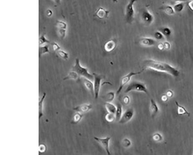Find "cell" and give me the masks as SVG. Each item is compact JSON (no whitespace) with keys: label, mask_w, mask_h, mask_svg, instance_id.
<instances>
[{"label":"cell","mask_w":193,"mask_h":155,"mask_svg":"<svg viewBox=\"0 0 193 155\" xmlns=\"http://www.w3.org/2000/svg\"><path fill=\"white\" fill-rule=\"evenodd\" d=\"M83 82L86 88L92 94V95H94V83L92 82L91 80L88 79L83 78Z\"/></svg>","instance_id":"16"},{"label":"cell","mask_w":193,"mask_h":155,"mask_svg":"<svg viewBox=\"0 0 193 155\" xmlns=\"http://www.w3.org/2000/svg\"><path fill=\"white\" fill-rule=\"evenodd\" d=\"M188 6L189 8L193 12V1H189L188 3Z\"/></svg>","instance_id":"42"},{"label":"cell","mask_w":193,"mask_h":155,"mask_svg":"<svg viewBox=\"0 0 193 155\" xmlns=\"http://www.w3.org/2000/svg\"><path fill=\"white\" fill-rule=\"evenodd\" d=\"M105 118L106 121L108 122H113L116 120L115 114L107 112V114H105Z\"/></svg>","instance_id":"29"},{"label":"cell","mask_w":193,"mask_h":155,"mask_svg":"<svg viewBox=\"0 0 193 155\" xmlns=\"http://www.w3.org/2000/svg\"><path fill=\"white\" fill-rule=\"evenodd\" d=\"M94 75V97L97 99L99 95L100 86H101V81L103 79V76L101 75L97 74L96 73L93 74Z\"/></svg>","instance_id":"7"},{"label":"cell","mask_w":193,"mask_h":155,"mask_svg":"<svg viewBox=\"0 0 193 155\" xmlns=\"http://www.w3.org/2000/svg\"><path fill=\"white\" fill-rule=\"evenodd\" d=\"M138 0H129L125 8V19L128 24H131L135 19V12L134 4Z\"/></svg>","instance_id":"4"},{"label":"cell","mask_w":193,"mask_h":155,"mask_svg":"<svg viewBox=\"0 0 193 155\" xmlns=\"http://www.w3.org/2000/svg\"><path fill=\"white\" fill-rule=\"evenodd\" d=\"M72 70L75 72L80 77L85 78L91 80H94L93 75L91 74L88 72V68L82 66L81 65L79 59L78 58L75 59V63Z\"/></svg>","instance_id":"2"},{"label":"cell","mask_w":193,"mask_h":155,"mask_svg":"<svg viewBox=\"0 0 193 155\" xmlns=\"http://www.w3.org/2000/svg\"><path fill=\"white\" fill-rule=\"evenodd\" d=\"M46 96V94L45 93H44L43 95L40 99L39 100V120L40 119L41 117L43 116V104L44 100H45V98Z\"/></svg>","instance_id":"21"},{"label":"cell","mask_w":193,"mask_h":155,"mask_svg":"<svg viewBox=\"0 0 193 155\" xmlns=\"http://www.w3.org/2000/svg\"><path fill=\"white\" fill-rule=\"evenodd\" d=\"M159 10L165 13L167 15L172 16L174 15L175 12L174 10L173 7L170 5H165L159 8Z\"/></svg>","instance_id":"17"},{"label":"cell","mask_w":193,"mask_h":155,"mask_svg":"<svg viewBox=\"0 0 193 155\" xmlns=\"http://www.w3.org/2000/svg\"><path fill=\"white\" fill-rule=\"evenodd\" d=\"M185 6V2H181L175 4L173 7L175 13H180L183 11Z\"/></svg>","instance_id":"19"},{"label":"cell","mask_w":193,"mask_h":155,"mask_svg":"<svg viewBox=\"0 0 193 155\" xmlns=\"http://www.w3.org/2000/svg\"><path fill=\"white\" fill-rule=\"evenodd\" d=\"M54 1V2L56 4L59 5L60 4V3H61V0H53Z\"/></svg>","instance_id":"45"},{"label":"cell","mask_w":193,"mask_h":155,"mask_svg":"<svg viewBox=\"0 0 193 155\" xmlns=\"http://www.w3.org/2000/svg\"><path fill=\"white\" fill-rule=\"evenodd\" d=\"M83 114L76 112V113L73 116L72 123L74 124L78 123L80 122L82 118H83Z\"/></svg>","instance_id":"23"},{"label":"cell","mask_w":193,"mask_h":155,"mask_svg":"<svg viewBox=\"0 0 193 155\" xmlns=\"http://www.w3.org/2000/svg\"><path fill=\"white\" fill-rule=\"evenodd\" d=\"M51 43L49 40L47 39L45 37V35L42 34L39 38V46H41L46 44Z\"/></svg>","instance_id":"26"},{"label":"cell","mask_w":193,"mask_h":155,"mask_svg":"<svg viewBox=\"0 0 193 155\" xmlns=\"http://www.w3.org/2000/svg\"><path fill=\"white\" fill-rule=\"evenodd\" d=\"M185 1H188L189 0H185Z\"/></svg>","instance_id":"47"},{"label":"cell","mask_w":193,"mask_h":155,"mask_svg":"<svg viewBox=\"0 0 193 155\" xmlns=\"http://www.w3.org/2000/svg\"><path fill=\"white\" fill-rule=\"evenodd\" d=\"M131 91H137L145 93L149 95V92L145 83L140 81H134L131 82L127 85L124 90L125 93L131 92Z\"/></svg>","instance_id":"3"},{"label":"cell","mask_w":193,"mask_h":155,"mask_svg":"<svg viewBox=\"0 0 193 155\" xmlns=\"http://www.w3.org/2000/svg\"><path fill=\"white\" fill-rule=\"evenodd\" d=\"M56 24L58 29H67V24L65 22L61 21H58Z\"/></svg>","instance_id":"31"},{"label":"cell","mask_w":193,"mask_h":155,"mask_svg":"<svg viewBox=\"0 0 193 155\" xmlns=\"http://www.w3.org/2000/svg\"><path fill=\"white\" fill-rule=\"evenodd\" d=\"M58 33L60 38L63 39L65 38L66 35V29H58Z\"/></svg>","instance_id":"34"},{"label":"cell","mask_w":193,"mask_h":155,"mask_svg":"<svg viewBox=\"0 0 193 155\" xmlns=\"http://www.w3.org/2000/svg\"><path fill=\"white\" fill-rule=\"evenodd\" d=\"M143 64V69H145L154 70L157 72L168 74L174 77H178L180 75V72L178 69L165 62L148 59L144 61Z\"/></svg>","instance_id":"1"},{"label":"cell","mask_w":193,"mask_h":155,"mask_svg":"<svg viewBox=\"0 0 193 155\" xmlns=\"http://www.w3.org/2000/svg\"><path fill=\"white\" fill-rule=\"evenodd\" d=\"M175 104L177 107V114L179 116L186 115L188 116H190V114L187 110L185 108V107L179 104L178 102L176 101Z\"/></svg>","instance_id":"15"},{"label":"cell","mask_w":193,"mask_h":155,"mask_svg":"<svg viewBox=\"0 0 193 155\" xmlns=\"http://www.w3.org/2000/svg\"><path fill=\"white\" fill-rule=\"evenodd\" d=\"M145 70V69H143L141 71H139L138 72H130L126 75L122 77V78H121L119 88H118L117 91V94H119L121 92L124 87L130 81L132 77L136 75L141 74L144 72Z\"/></svg>","instance_id":"5"},{"label":"cell","mask_w":193,"mask_h":155,"mask_svg":"<svg viewBox=\"0 0 193 155\" xmlns=\"http://www.w3.org/2000/svg\"><path fill=\"white\" fill-rule=\"evenodd\" d=\"M171 1H173V2H175V4L179 2H186V1H185V0H171Z\"/></svg>","instance_id":"44"},{"label":"cell","mask_w":193,"mask_h":155,"mask_svg":"<svg viewBox=\"0 0 193 155\" xmlns=\"http://www.w3.org/2000/svg\"><path fill=\"white\" fill-rule=\"evenodd\" d=\"M115 97V93L113 92H110L106 94L104 97V99L106 102H110L113 101Z\"/></svg>","instance_id":"27"},{"label":"cell","mask_w":193,"mask_h":155,"mask_svg":"<svg viewBox=\"0 0 193 155\" xmlns=\"http://www.w3.org/2000/svg\"><path fill=\"white\" fill-rule=\"evenodd\" d=\"M92 108L93 106L92 104H85L75 107L73 109L76 112L83 114L88 112L92 109Z\"/></svg>","instance_id":"12"},{"label":"cell","mask_w":193,"mask_h":155,"mask_svg":"<svg viewBox=\"0 0 193 155\" xmlns=\"http://www.w3.org/2000/svg\"><path fill=\"white\" fill-rule=\"evenodd\" d=\"M95 140L100 143V145L105 150V152L108 155H110V151H109V142L111 137H106L105 138H99L97 137H94Z\"/></svg>","instance_id":"8"},{"label":"cell","mask_w":193,"mask_h":155,"mask_svg":"<svg viewBox=\"0 0 193 155\" xmlns=\"http://www.w3.org/2000/svg\"><path fill=\"white\" fill-rule=\"evenodd\" d=\"M154 37L156 41H162L164 40L165 37L162 33L159 31L157 30L154 32Z\"/></svg>","instance_id":"30"},{"label":"cell","mask_w":193,"mask_h":155,"mask_svg":"<svg viewBox=\"0 0 193 155\" xmlns=\"http://www.w3.org/2000/svg\"><path fill=\"white\" fill-rule=\"evenodd\" d=\"M166 94L167 95V96H168V97L171 98L173 96V92L172 90H168V91L167 92Z\"/></svg>","instance_id":"40"},{"label":"cell","mask_w":193,"mask_h":155,"mask_svg":"<svg viewBox=\"0 0 193 155\" xmlns=\"http://www.w3.org/2000/svg\"><path fill=\"white\" fill-rule=\"evenodd\" d=\"M110 12L102 7H99L96 10L94 16L99 19H106L108 18Z\"/></svg>","instance_id":"13"},{"label":"cell","mask_w":193,"mask_h":155,"mask_svg":"<svg viewBox=\"0 0 193 155\" xmlns=\"http://www.w3.org/2000/svg\"><path fill=\"white\" fill-rule=\"evenodd\" d=\"M164 46V50H169L170 49L171 45L170 43L168 41H165L163 42Z\"/></svg>","instance_id":"36"},{"label":"cell","mask_w":193,"mask_h":155,"mask_svg":"<svg viewBox=\"0 0 193 155\" xmlns=\"http://www.w3.org/2000/svg\"><path fill=\"white\" fill-rule=\"evenodd\" d=\"M105 107L107 112L115 114L116 111V106L110 102H106L105 104Z\"/></svg>","instance_id":"20"},{"label":"cell","mask_w":193,"mask_h":155,"mask_svg":"<svg viewBox=\"0 0 193 155\" xmlns=\"http://www.w3.org/2000/svg\"><path fill=\"white\" fill-rule=\"evenodd\" d=\"M158 30L161 32L165 38H169L172 34V30L168 27H161Z\"/></svg>","instance_id":"18"},{"label":"cell","mask_w":193,"mask_h":155,"mask_svg":"<svg viewBox=\"0 0 193 155\" xmlns=\"http://www.w3.org/2000/svg\"><path fill=\"white\" fill-rule=\"evenodd\" d=\"M130 99L129 97L128 96H125L123 98V100L124 104L126 105H128L130 103Z\"/></svg>","instance_id":"37"},{"label":"cell","mask_w":193,"mask_h":155,"mask_svg":"<svg viewBox=\"0 0 193 155\" xmlns=\"http://www.w3.org/2000/svg\"><path fill=\"white\" fill-rule=\"evenodd\" d=\"M116 111L115 114L116 120L119 121L123 114V107L121 104L120 103H118L116 106Z\"/></svg>","instance_id":"22"},{"label":"cell","mask_w":193,"mask_h":155,"mask_svg":"<svg viewBox=\"0 0 193 155\" xmlns=\"http://www.w3.org/2000/svg\"><path fill=\"white\" fill-rule=\"evenodd\" d=\"M153 139L156 142H160L163 140V137L159 133H156L153 136Z\"/></svg>","instance_id":"32"},{"label":"cell","mask_w":193,"mask_h":155,"mask_svg":"<svg viewBox=\"0 0 193 155\" xmlns=\"http://www.w3.org/2000/svg\"><path fill=\"white\" fill-rule=\"evenodd\" d=\"M139 42L141 46L145 47L154 46L156 44V40L150 37H141L139 39Z\"/></svg>","instance_id":"10"},{"label":"cell","mask_w":193,"mask_h":155,"mask_svg":"<svg viewBox=\"0 0 193 155\" xmlns=\"http://www.w3.org/2000/svg\"><path fill=\"white\" fill-rule=\"evenodd\" d=\"M169 97L167 96L166 94H164L162 95L161 97V99L163 102H167L168 101V99H169Z\"/></svg>","instance_id":"39"},{"label":"cell","mask_w":193,"mask_h":155,"mask_svg":"<svg viewBox=\"0 0 193 155\" xmlns=\"http://www.w3.org/2000/svg\"><path fill=\"white\" fill-rule=\"evenodd\" d=\"M113 1L114 3H117V2H118V0H113Z\"/></svg>","instance_id":"46"},{"label":"cell","mask_w":193,"mask_h":155,"mask_svg":"<svg viewBox=\"0 0 193 155\" xmlns=\"http://www.w3.org/2000/svg\"><path fill=\"white\" fill-rule=\"evenodd\" d=\"M50 52L49 47L47 45L44 46H39V56L40 58L42 55Z\"/></svg>","instance_id":"25"},{"label":"cell","mask_w":193,"mask_h":155,"mask_svg":"<svg viewBox=\"0 0 193 155\" xmlns=\"http://www.w3.org/2000/svg\"><path fill=\"white\" fill-rule=\"evenodd\" d=\"M157 47L158 49L162 50H164V46L163 43L161 42L158 44Z\"/></svg>","instance_id":"41"},{"label":"cell","mask_w":193,"mask_h":155,"mask_svg":"<svg viewBox=\"0 0 193 155\" xmlns=\"http://www.w3.org/2000/svg\"><path fill=\"white\" fill-rule=\"evenodd\" d=\"M51 47L54 52H57L60 50L61 47L57 43L55 42L51 43Z\"/></svg>","instance_id":"33"},{"label":"cell","mask_w":193,"mask_h":155,"mask_svg":"<svg viewBox=\"0 0 193 155\" xmlns=\"http://www.w3.org/2000/svg\"><path fill=\"white\" fill-rule=\"evenodd\" d=\"M117 45V41L115 39H110L107 41L104 45V49L107 52H110L115 49Z\"/></svg>","instance_id":"11"},{"label":"cell","mask_w":193,"mask_h":155,"mask_svg":"<svg viewBox=\"0 0 193 155\" xmlns=\"http://www.w3.org/2000/svg\"><path fill=\"white\" fill-rule=\"evenodd\" d=\"M46 149V147L45 145L44 144H42L39 145V151L41 153H42V152H44L45 151Z\"/></svg>","instance_id":"38"},{"label":"cell","mask_w":193,"mask_h":155,"mask_svg":"<svg viewBox=\"0 0 193 155\" xmlns=\"http://www.w3.org/2000/svg\"><path fill=\"white\" fill-rule=\"evenodd\" d=\"M58 55L61 59L67 60L69 58V54L64 50H60L57 52Z\"/></svg>","instance_id":"28"},{"label":"cell","mask_w":193,"mask_h":155,"mask_svg":"<svg viewBox=\"0 0 193 155\" xmlns=\"http://www.w3.org/2000/svg\"><path fill=\"white\" fill-rule=\"evenodd\" d=\"M150 110L152 118L155 117L159 112V108L155 101L152 99L150 100Z\"/></svg>","instance_id":"14"},{"label":"cell","mask_w":193,"mask_h":155,"mask_svg":"<svg viewBox=\"0 0 193 155\" xmlns=\"http://www.w3.org/2000/svg\"><path fill=\"white\" fill-rule=\"evenodd\" d=\"M141 19L143 23L146 26L152 24L154 20V15L146 8L143 9L141 13Z\"/></svg>","instance_id":"6"},{"label":"cell","mask_w":193,"mask_h":155,"mask_svg":"<svg viewBox=\"0 0 193 155\" xmlns=\"http://www.w3.org/2000/svg\"><path fill=\"white\" fill-rule=\"evenodd\" d=\"M123 144L124 146L125 147H128L130 146L131 143V141L128 139H125L123 141Z\"/></svg>","instance_id":"35"},{"label":"cell","mask_w":193,"mask_h":155,"mask_svg":"<svg viewBox=\"0 0 193 155\" xmlns=\"http://www.w3.org/2000/svg\"><path fill=\"white\" fill-rule=\"evenodd\" d=\"M80 77L75 72L71 70L68 74L64 78V80H78L79 79Z\"/></svg>","instance_id":"24"},{"label":"cell","mask_w":193,"mask_h":155,"mask_svg":"<svg viewBox=\"0 0 193 155\" xmlns=\"http://www.w3.org/2000/svg\"><path fill=\"white\" fill-rule=\"evenodd\" d=\"M46 14L48 16L50 17L53 15V12L51 10H48L46 11Z\"/></svg>","instance_id":"43"},{"label":"cell","mask_w":193,"mask_h":155,"mask_svg":"<svg viewBox=\"0 0 193 155\" xmlns=\"http://www.w3.org/2000/svg\"><path fill=\"white\" fill-rule=\"evenodd\" d=\"M134 114V111L133 108H128L122 114L121 117L119 121V123L122 124L127 123L132 119Z\"/></svg>","instance_id":"9"}]
</instances>
